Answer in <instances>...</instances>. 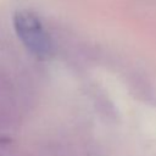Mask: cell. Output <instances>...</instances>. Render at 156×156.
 Masks as SVG:
<instances>
[{"label": "cell", "mask_w": 156, "mask_h": 156, "mask_svg": "<svg viewBox=\"0 0 156 156\" xmlns=\"http://www.w3.org/2000/svg\"><path fill=\"white\" fill-rule=\"evenodd\" d=\"M13 27L26 48L38 58L46 60L52 55V43L39 18L29 11H18L13 16Z\"/></svg>", "instance_id": "1"}]
</instances>
